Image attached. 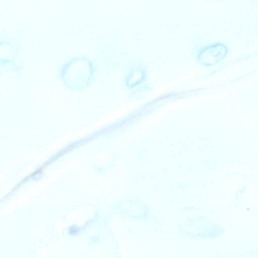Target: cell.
Segmentation results:
<instances>
[{
    "label": "cell",
    "instance_id": "6da1fadb",
    "mask_svg": "<svg viewBox=\"0 0 258 258\" xmlns=\"http://www.w3.org/2000/svg\"><path fill=\"white\" fill-rule=\"evenodd\" d=\"M203 52L210 58L212 63H215L226 56L228 48L224 43L218 42L205 47Z\"/></svg>",
    "mask_w": 258,
    "mask_h": 258
}]
</instances>
